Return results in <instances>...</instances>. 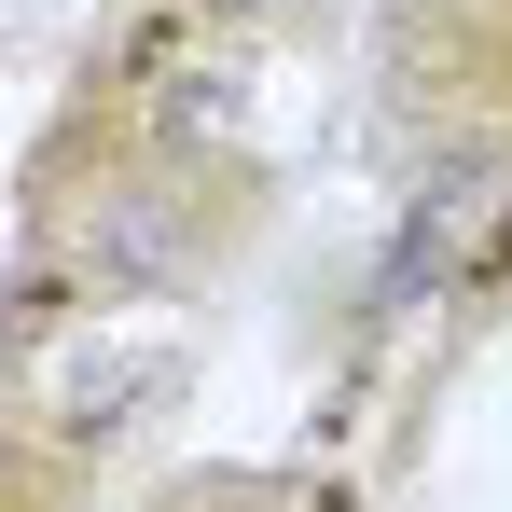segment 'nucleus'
<instances>
[{"mask_svg": "<svg viewBox=\"0 0 512 512\" xmlns=\"http://www.w3.org/2000/svg\"><path fill=\"white\" fill-rule=\"evenodd\" d=\"M222 14H291V0H222Z\"/></svg>", "mask_w": 512, "mask_h": 512, "instance_id": "nucleus-1", "label": "nucleus"}]
</instances>
